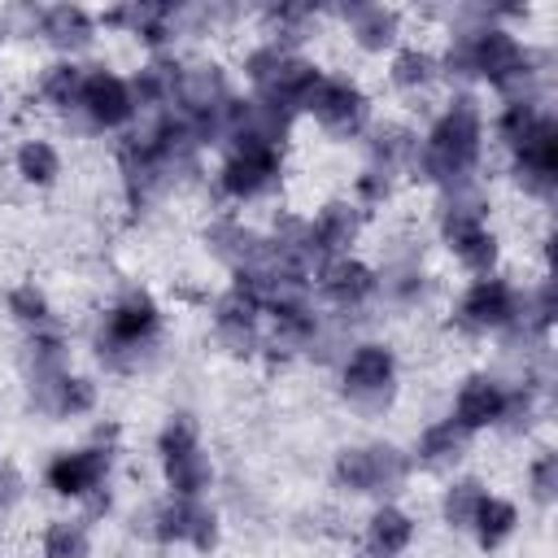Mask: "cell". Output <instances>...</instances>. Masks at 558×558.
<instances>
[{
  "instance_id": "6da1fadb",
  "label": "cell",
  "mask_w": 558,
  "mask_h": 558,
  "mask_svg": "<svg viewBox=\"0 0 558 558\" xmlns=\"http://www.w3.org/2000/svg\"><path fill=\"white\" fill-rule=\"evenodd\" d=\"M480 157V109L471 96L453 100V109L432 126L423 144V174L436 183H462V174Z\"/></svg>"
},
{
  "instance_id": "7a4b0ae2",
  "label": "cell",
  "mask_w": 558,
  "mask_h": 558,
  "mask_svg": "<svg viewBox=\"0 0 558 558\" xmlns=\"http://www.w3.org/2000/svg\"><path fill=\"white\" fill-rule=\"evenodd\" d=\"M157 336V305L153 296L144 292H126L113 310H109V323H105V336H100V357L109 366H135L140 362V349Z\"/></svg>"
},
{
  "instance_id": "3957f363",
  "label": "cell",
  "mask_w": 558,
  "mask_h": 558,
  "mask_svg": "<svg viewBox=\"0 0 558 558\" xmlns=\"http://www.w3.org/2000/svg\"><path fill=\"white\" fill-rule=\"evenodd\" d=\"M248 78L262 87V100L275 109H296L318 87V70L301 57H283L279 48H257L248 57Z\"/></svg>"
},
{
  "instance_id": "277c9868",
  "label": "cell",
  "mask_w": 558,
  "mask_h": 558,
  "mask_svg": "<svg viewBox=\"0 0 558 558\" xmlns=\"http://www.w3.org/2000/svg\"><path fill=\"white\" fill-rule=\"evenodd\" d=\"M471 65H475V74H484L488 83L510 92L514 100H532L527 96L532 70H527V57H523V48H519V39L510 31H497V26L475 31L471 35Z\"/></svg>"
},
{
  "instance_id": "5b68a950",
  "label": "cell",
  "mask_w": 558,
  "mask_h": 558,
  "mask_svg": "<svg viewBox=\"0 0 558 558\" xmlns=\"http://www.w3.org/2000/svg\"><path fill=\"white\" fill-rule=\"evenodd\" d=\"M410 462L392 445H371V449H340L336 458V480L349 493H392L405 480Z\"/></svg>"
},
{
  "instance_id": "8992f818",
  "label": "cell",
  "mask_w": 558,
  "mask_h": 558,
  "mask_svg": "<svg viewBox=\"0 0 558 558\" xmlns=\"http://www.w3.org/2000/svg\"><path fill=\"white\" fill-rule=\"evenodd\" d=\"M222 131L240 148H266V153H275L279 140H283V131H288V113L275 109V105H266V100H231L227 96Z\"/></svg>"
},
{
  "instance_id": "52a82bcc",
  "label": "cell",
  "mask_w": 558,
  "mask_h": 558,
  "mask_svg": "<svg viewBox=\"0 0 558 558\" xmlns=\"http://www.w3.org/2000/svg\"><path fill=\"white\" fill-rule=\"evenodd\" d=\"M519 148V183L536 196L554 192V174H558V122L554 118H536L532 131L514 144Z\"/></svg>"
},
{
  "instance_id": "ba28073f",
  "label": "cell",
  "mask_w": 558,
  "mask_h": 558,
  "mask_svg": "<svg viewBox=\"0 0 558 558\" xmlns=\"http://www.w3.org/2000/svg\"><path fill=\"white\" fill-rule=\"evenodd\" d=\"M344 397L375 410L392 397V353L384 344H362L344 366Z\"/></svg>"
},
{
  "instance_id": "9c48e42d",
  "label": "cell",
  "mask_w": 558,
  "mask_h": 558,
  "mask_svg": "<svg viewBox=\"0 0 558 558\" xmlns=\"http://www.w3.org/2000/svg\"><path fill=\"white\" fill-rule=\"evenodd\" d=\"M305 109L336 135H349L366 122V96L344 78H318V87L305 96Z\"/></svg>"
},
{
  "instance_id": "30bf717a",
  "label": "cell",
  "mask_w": 558,
  "mask_h": 558,
  "mask_svg": "<svg viewBox=\"0 0 558 558\" xmlns=\"http://www.w3.org/2000/svg\"><path fill=\"white\" fill-rule=\"evenodd\" d=\"M153 523H157L153 532L161 541H192L196 549H214V541H218V519L196 497H174L170 506L153 510Z\"/></svg>"
},
{
  "instance_id": "8fae6325",
  "label": "cell",
  "mask_w": 558,
  "mask_h": 558,
  "mask_svg": "<svg viewBox=\"0 0 558 558\" xmlns=\"http://www.w3.org/2000/svg\"><path fill=\"white\" fill-rule=\"evenodd\" d=\"M514 305H519V292L501 279H480L466 296H462V327L471 331H488V327H506L514 323Z\"/></svg>"
},
{
  "instance_id": "7c38bea8",
  "label": "cell",
  "mask_w": 558,
  "mask_h": 558,
  "mask_svg": "<svg viewBox=\"0 0 558 558\" xmlns=\"http://www.w3.org/2000/svg\"><path fill=\"white\" fill-rule=\"evenodd\" d=\"M105 471H109V453H105V449H78V453L52 458L48 484H52L61 497H92V493L100 488Z\"/></svg>"
},
{
  "instance_id": "4fadbf2b",
  "label": "cell",
  "mask_w": 558,
  "mask_h": 558,
  "mask_svg": "<svg viewBox=\"0 0 558 558\" xmlns=\"http://www.w3.org/2000/svg\"><path fill=\"white\" fill-rule=\"evenodd\" d=\"M78 105L87 109V118H92L96 126H122V122L135 113L131 87H126L122 78L105 74V70H96V74L83 78V100H78Z\"/></svg>"
},
{
  "instance_id": "5bb4252c",
  "label": "cell",
  "mask_w": 558,
  "mask_h": 558,
  "mask_svg": "<svg viewBox=\"0 0 558 558\" xmlns=\"http://www.w3.org/2000/svg\"><path fill=\"white\" fill-rule=\"evenodd\" d=\"M279 174V157L266 148H240L227 166H222V192L235 201H248L257 192L270 187V179Z\"/></svg>"
},
{
  "instance_id": "9a60e30c",
  "label": "cell",
  "mask_w": 558,
  "mask_h": 558,
  "mask_svg": "<svg viewBox=\"0 0 558 558\" xmlns=\"http://www.w3.org/2000/svg\"><path fill=\"white\" fill-rule=\"evenodd\" d=\"M257 301L240 288H231L222 301H218V340L227 344V353L244 357L253 353V340H257Z\"/></svg>"
},
{
  "instance_id": "2e32d148",
  "label": "cell",
  "mask_w": 558,
  "mask_h": 558,
  "mask_svg": "<svg viewBox=\"0 0 558 558\" xmlns=\"http://www.w3.org/2000/svg\"><path fill=\"white\" fill-rule=\"evenodd\" d=\"M174 96L183 105V118H201V113L218 109L227 100L222 70L218 65H192V70H183L179 83H174Z\"/></svg>"
},
{
  "instance_id": "e0dca14e",
  "label": "cell",
  "mask_w": 558,
  "mask_h": 558,
  "mask_svg": "<svg viewBox=\"0 0 558 558\" xmlns=\"http://www.w3.org/2000/svg\"><path fill=\"white\" fill-rule=\"evenodd\" d=\"M209 244H214V253H218L222 262H231L235 270H257V266L270 262V248H266L248 227H240V222H218V227L209 231Z\"/></svg>"
},
{
  "instance_id": "ac0fdd59",
  "label": "cell",
  "mask_w": 558,
  "mask_h": 558,
  "mask_svg": "<svg viewBox=\"0 0 558 558\" xmlns=\"http://www.w3.org/2000/svg\"><path fill=\"white\" fill-rule=\"evenodd\" d=\"M318 279H323V292H327L336 305H357V301H366L371 288H375V275H371L362 262H353V257H331Z\"/></svg>"
},
{
  "instance_id": "d6986e66",
  "label": "cell",
  "mask_w": 558,
  "mask_h": 558,
  "mask_svg": "<svg viewBox=\"0 0 558 558\" xmlns=\"http://www.w3.org/2000/svg\"><path fill=\"white\" fill-rule=\"evenodd\" d=\"M501 397H506V392H501L493 379H484V375L466 379V388L458 392V405H453V423H462L466 432L497 423V414H501Z\"/></svg>"
},
{
  "instance_id": "ffe728a7",
  "label": "cell",
  "mask_w": 558,
  "mask_h": 558,
  "mask_svg": "<svg viewBox=\"0 0 558 558\" xmlns=\"http://www.w3.org/2000/svg\"><path fill=\"white\" fill-rule=\"evenodd\" d=\"M484 209H488V201H484L475 187H466V183H453V192H449V201H445V209H440V227H445V240L453 244V240H462L466 231H475V227L484 222Z\"/></svg>"
},
{
  "instance_id": "44dd1931",
  "label": "cell",
  "mask_w": 558,
  "mask_h": 558,
  "mask_svg": "<svg viewBox=\"0 0 558 558\" xmlns=\"http://www.w3.org/2000/svg\"><path fill=\"white\" fill-rule=\"evenodd\" d=\"M310 231H314L318 257H323V253H340V248L353 244V235H357V209L344 205V201H331V205L318 214V222H314Z\"/></svg>"
},
{
  "instance_id": "7402d4cb",
  "label": "cell",
  "mask_w": 558,
  "mask_h": 558,
  "mask_svg": "<svg viewBox=\"0 0 558 558\" xmlns=\"http://www.w3.org/2000/svg\"><path fill=\"white\" fill-rule=\"evenodd\" d=\"M44 35H48L57 48L78 52V48L92 44V17H87L78 4H57V9L44 13Z\"/></svg>"
},
{
  "instance_id": "603a6c76",
  "label": "cell",
  "mask_w": 558,
  "mask_h": 558,
  "mask_svg": "<svg viewBox=\"0 0 558 558\" xmlns=\"http://www.w3.org/2000/svg\"><path fill=\"white\" fill-rule=\"evenodd\" d=\"M344 17L353 22L357 44L371 48V52H379V48H388V44L397 39V13H392V9H379V4H349Z\"/></svg>"
},
{
  "instance_id": "cb8c5ba5",
  "label": "cell",
  "mask_w": 558,
  "mask_h": 558,
  "mask_svg": "<svg viewBox=\"0 0 558 558\" xmlns=\"http://www.w3.org/2000/svg\"><path fill=\"white\" fill-rule=\"evenodd\" d=\"M466 440H471V432H466L462 423L445 418V423H436V427L423 432V440H418V458H423L427 466H449V462H458V458L466 453Z\"/></svg>"
},
{
  "instance_id": "d4e9b609",
  "label": "cell",
  "mask_w": 558,
  "mask_h": 558,
  "mask_svg": "<svg viewBox=\"0 0 558 558\" xmlns=\"http://www.w3.org/2000/svg\"><path fill=\"white\" fill-rule=\"evenodd\" d=\"M166 480H170V488L179 497H196L209 484V458L201 453V445L179 449V453H166Z\"/></svg>"
},
{
  "instance_id": "484cf974",
  "label": "cell",
  "mask_w": 558,
  "mask_h": 558,
  "mask_svg": "<svg viewBox=\"0 0 558 558\" xmlns=\"http://www.w3.org/2000/svg\"><path fill=\"white\" fill-rule=\"evenodd\" d=\"M174 83H179V65L170 61H153L135 74V87H131V100L140 109H166V100L174 96Z\"/></svg>"
},
{
  "instance_id": "4316f807",
  "label": "cell",
  "mask_w": 558,
  "mask_h": 558,
  "mask_svg": "<svg viewBox=\"0 0 558 558\" xmlns=\"http://www.w3.org/2000/svg\"><path fill=\"white\" fill-rule=\"evenodd\" d=\"M514 523H519V514H514V506L501 501V497H484L480 510H475V519H471V527H475V536H480L484 549H497V545L514 532Z\"/></svg>"
},
{
  "instance_id": "83f0119b",
  "label": "cell",
  "mask_w": 558,
  "mask_h": 558,
  "mask_svg": "<svg viewBox=\"0 0 558 558\" xmlns=\"http://www.w3.org/2000/svg\"><path fill=\"white\" fill-rule=\"evenodd\" d=\"M410 536H414V523H410L401 510L384 506V510L371 514V545H375V554L392 558V554H401V549L410 545Z\"/></svg>"
},
{
  "instance_id": "f1b7e54d",
  "label": "cell",
  "mask_w": 558,
  "mask_h": 558,
  "mask_svg": "<svg viewBox=\"0 0 558 558\" xmlns=\"http://www.w3.org/2000/svg\"><path fill=\"white\" fill-rule=\"evenodd\" d=\"M371 153H375V170H384V174H392L401 161H410L414 157V135L405 131V126H375V135H371Z\"/></svg>"
},
{
  "instance_id": "f546056e",
  "label": "cell",
  "mask_w": 558,
  "mask_h": 558,
  "mask_svg": "<svg viewBox=\"0 0 558 558\" xmlns=\"http://www.w3.org/2000/svg\"><path fill=\"white\" fill-rule=\"evenodd\" d=\"M83 70L78 65H70V61H61V65H52L48 74H44V96H48V105L52 109H74L78 100H83Z\"/></svg>"
},
{
  "instance_id": "4dcf8cb0",
  "label": "cell",
  "mask_w": 558,
  "mask_h": 558,
  "mask_svg": "<svg viewBox=\"0 0 558 558\" xmlns=\"http://www.w3.org/2000/svg\"><path fill=\"white\" fill-rule=\"evenodd\" d=\"M17 170H22V179H31V183H52L57 179V170H61V161H57V148L52 144H44V140H26L22 148H17Z\"/></svg>"
},
{
  "instance_id": "1f68e13d",
  "label": "cell",
  "mask_w": 558,
  "mask_h": 558,
  "mask_svg": "<svg viewBox=\"0 0 558 558\" xmlns=\"http://www.w3.org/2000/svg\"><path fill=\"white\" fill-rule=\"evenodd\" d=\"M44 558H87V532H83V523L57 519L44 532Z\"/></svg>"
},
{
  "instance_id": "d6a6232c",
  "label": "cell",
  "mask_w": 558,
  "mask_h": 558,
  "mask_svg": "<svg viewBox=\"0 0 558 558\" xmlns=\"http://www.w3.org/2000/svg\"><path fill=\"white\" fill-rule=\"evenodd\" d=\"M480 501H484L480 480H458V484L445 493V519H449L453 527H471V519H475Z\"/></svg>"
},
{
  "instance_id": "836d02e7",
  "label": "cell",
  "mask_w": 558,
  "mask_h": 558,
  "mask_svg": "<svg viewBox=\"0 0 558 558\" xmlns=\"http://www.w3.org/2000/svg\"><path fill=\"white\" fill-rule=\"evenodd\" d=\"M453 248H458V257L471 266V270H493V262H497V240L484 231V227H475V231H466L462 240H453Z\"/></svg>"
},
{
  "instance_id": "e575fe53",
  "label": "cell",
  "mask_w": 558,
  "mask_h": 558,
  "mask_svg": "<svg viewBox=\"0 0 558 558\" xmlns=\"http://www.w3.org/2000/svg\"><path fill=\"white\" fill-rule=\"evenodd\" d=\"M432 78V57L418 48H401L392 61V83L397 87H423Z\"/></svg>"
},
{
  "instance_id": "d590c367",
  "label": "cell",
  "mask_w": 558,
  "mask_h": 558,
  "mask_svg": "<svg viewBox=\"0 0 558 558\" xmlns=\"http://www.w3.org/2000/svg\"><path fill=\"white\" fill-rule=\"evenodd\" d=\"M92 405H96V388H92L87 379H78V375H65L61 388H57L52 414H87Z\"/></svg>"
},
{
  "instance_id": "8d00e7d4",
  "label": "cell",
  "mask_w": 558,
  "mask_h": 558,
  "mask_svg": "<svg viewBox=\"0 0 558 558\" xmlns=\"http://www.w3.org/2000/svg\"><path fill=\"white\" fill-rule=\"evenodd\" d=\"M541 113L532 109V100H510L506 105V113H501V122H497V131H501V140L506 144H519L527 131H532V122H536Z\"/></svg>"
},
{
  "instance_id": "74e56055",
  "label": "cell",
  "mask_w": 558,
  "mask_h": 558,
  "mask_svg": "<svg viewBox=\"0 0 558 558\" xmlns=\"http://www.w3.org/2000/svg\"><path fill=\"white\" fill-rule=\"evenodd\" d=\"M9 310H13L22 323H35V327L48 323V301H44V292H35V288H13Z\"/></svg>"
},
{
  "instance_id": "f35d334b",
  "label": "cell",
  "mask_w": 558,
  "mask_h": 558,
  "mask_svg": "<svg viewBox=\"0 0 558 558\" xmlns=\"http://www.w3.org/2000/svg\"><path fill=\"white\" fill-rule=\"evenodd\" d=\"M157 445H161V458H166V453H179V449H192V445H196V423H192L187 414H174V418L166 423V432H161Z\"/></svg>"
},
{
  "instance_id": "ab89813d",
  "label": "cell",
  "mask_w": 558,
  "mask_h": 558,
  "mask_svg": "<svg viewBox=\"0 0 558 558\" xmlns=\"http://www.w3.org/2000/svg\"><path fill=\"white\" fill-rule=\"evenodd\" d=\"M532 493H536V501H554V493H558V453H541L532 462Z\"/></svg>"
},
{
  "instance_id": "60d3db41",
  "label": "cell",
  "mask_w": 558,
  "mask_h": 558,
  "mask_svg": "<svg viewBox=\"0 0 558 558\" xmlns=\"http://www.w3.org/2000/svg\"><path fill=\"white\" fill-rule=\"evenodd\" d=\"M357 192H362V201H371V205L384 201V196H388V174H384V170H366L362 183H357Z\"/></svg>"
},
{
  "instance_id": "b9f144b4",
  "label": "cell",
  "mask_w": 558,
  "mask_h": 558,
  "mask_svg": "<svg viewBox=\"0 0 558 558\" xmlns=\"http://www.w3.org/2000/svg\"><path fill=\"white\" fill-rule=\"evenodd\" d=\"M17 493H22L17 471H13L9 462H0V510H4V506H13V501H17Z\"/></svg>"
}]
</instances>
